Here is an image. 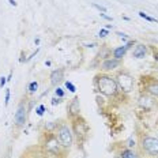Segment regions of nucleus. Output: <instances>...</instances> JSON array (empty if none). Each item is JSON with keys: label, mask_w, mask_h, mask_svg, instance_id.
<instances>
[{"label": "nucleus", "mask_w": 158, "mask_h": 158, "mask_svg": "<svg viewBox=\"0 0 158 158\" xmlns=\"http://www.w3.org/2000/svg\"><path fill=\"white\" fill-rule=\"evenodd\" d=\"M67 113L72 120L81 116V102H79V98L78 97H74L71 100V102L68 104L67 106Z\"/></svg>", "instance_id": "6e6552de"}, {"label": "nucleus", "mask_w": 158, "mask_h": 158, "mask_svg": "<svg viewBox=\"0 0 158 158\" xmlns=\"http://www.w3.org/2000/svg\"><path fill=\"white\" fill-rule=\"evenodd\" d=\"M44 128L48 132H53V131H56V128H57V123H55V121H48L44 126Z\"/></svg>", "instance_id": "2eb2a0df"}, {"label": "nucleus", "mask_w": 158, "mask_h": 158, "mask_svg": "<svg viewBox=\"0 0 158 158\" xmlns=\"http://www.w3.org/2000/svg\"><path fill=\"white\" fill-rule=\"evenodd\" d=\"M64 86H65V89H68V91H71V93H75V91H77V86L70 81H65Z\"/></svg>", "instance_id": "a211bd4d"}, {"label": "nucleus", "mask_w": 158, "mask_h": 158, "mask_svg": "<svg viewBox=\"0 0 158 158\" xmlns=\"http://www.w3.org/2000/svg\"><path fill=\"white\" fill-rule=\"evenodd\" d=\"M127 143H128V144H127L128 149H134V147H135V139H134V138H130Z\"/></svg>", "instance_id": "393cba45"}, {"label": "nucleus", "mask_w": 158, "mask_h": 158, "mask_svg": "<svg viewBox=\"0 0 158 158\" xmlns=\"http://www.w3.org/2000/svg\"><path fill=\"white\" fill-rule=\"evenodd\" d=\"M100 16H101V18H104L105 21H113V19H112V16L106 15V14H105V12H100Z\"/></svg>", "instance_id": "c85d7f7f"}, {"label": "nucleus", "mask_w": 158, "mask_h": 158, "mask_svg": "<svg viewBox=\"0 0 158 158\" xmlns=\"http://www.w3.org/2000/svg\"><path fill=\"white\" fill-rule=\"evenodd\" d=\"M72 132H74V138L78 139V142H83V140L87 138L89 126L83 118H81V116L74 118V123H72Z\"/></svg>", "instance_id": "20e7f679"}, {"label": "nucleus", "mask_w": 158, "mask_h": 158, "mask_svg": "<svg viewBox=\"0 0 158 158\" xmlns=\"http://www.w3.org/2000/svg\"><path fill=\"white\" fill-rule=\"evenodd\" d=\"M93 47H95V44H94V42H90V44H86V48H93Z\"/></svg>", "instance_id": "473e14b6"}, {"label": "nucleus", "mask_w": 158, "mask_h": 158, "mask_svg": "<svg viewBox=\"0 0 158 158\" xmlns=\"http://www.w3.org/2000/svg\"><path fill=\"white\" fill-rule=\"evenodd\" d=\"M63 77H64V70L63 68H57V70L52 71L51 72V85L52 86H57L61 81H63Z\"/></svg>", "instance_id": "9d476101"}, {"label": "nucleus", "mask_w": 158, "mask_h": 158, "mask_svg": "<svg viewBox=\"0 0 158 158\" xmlns=\"http://www.w3.org/2000/svg\"><path fill=\"white\" fill-rule=\"evenodd\" d=\"M138 14H139V16L140 18H143V19H146V21H149V22H156V23H158V21L156 18H153V16H149L146 14V12H143V11H139L138 12Z\"/></svg>", "instance_id": "f3484780"}, {"label": "nucleus", "mask_w": 158, "mask_h": 158, "mask_svg": "<svg viewBox=\"0 0 158 158\" xmlns=\"http://www.w3.org/2000/svg\"><path fill=\"white\" fill-rule=\"evenodd\" d=\"M49 158H59V157H55V156H51V157H49Z\"/></svg>", "instance_id": "4c0bfd02"}, {"label": "nucleus", "mask_w": 158, "mask_h": 158, "mask_svg": "<svg viewBox=\"0 0 158 158\" xmlns=\"http://www.w3.org/2000/svg\"><path fill=\"white\" fill-rule=\"evenodd\" d=\"M105 29H106V30H110V29H113V26H112V25H106V27H105Z\"/></svg>", "instance_id": "c9c22d12"}, {"label": "nucleus", "mask_w": 158, "mask_h": 158, "mask_svg": "<svg viewBox=\"0 0 158 158\" xmlns=\"http://www.w3.org/2000/svg\"><path fill=\"white\" fill-rule=\"evenodd\" d=\"M55 134L64 149H70L72 144H74V132H72V128L68 124L61 123L60 126H57Z\"/></svg>", "instance_id": "7ed1b4c3"}, {"label": "nucleus", "mask_w": 158, "mask_h": 158, "mask_svg": "<svg viewBox=\"0 0 158 158\" xmlns=\"http://www.w3.org/2000/svg\"><path fill=\"white\" fill-rule=\"evenodd\" d=\"M11 78H12V70L10 71V74H8V77H7V82L11 81Z\"/></svg>", "instance_id": "2f4dec72"}, {"label": "nucleus", "mask_w": 158, "mask_h": 158, "mask_svg": "<svg viewBox=\"0 0 158 158\" xmlns=\"http://www.w3.org/2000/svg\"><path fill=\"white\" fill-rule=\"evenodd\" d=\"M51 64H52L51 60H47V61H45V65H47V67H51Z\"/></svg>", "instance_id": "72a5a7b5"}, {"label": "nucleus", "mask_w": 158, "mask_h": 158, "mask_svg": "<svg viewBox=\"0 0 158 158\" xmlns=\"http://www.w3.org/2000/svg\"><path fill=\"white\" fill-rule=\"evenodd\" d=\"M95 90L105 97H116L118 93V86L116 78L108 74H100L95 77Z\"/></svg>", "instance_id": "f257e3e1"}, {"label": "nucleus", "mask_w": 158, "mask_h": 158, "mask_svg": "<svg viewBox=\"0 0 158 158\" xmlns=\"http://www.w3.org/2000/svg\"><path fill=\"white\" fill-rule=\"evenodd\" d=\"M45 110H47V108H45V105H38V106L35 108V113H37L40 117H41V116H44Z\"/></svg>", "instance_id": "6ab92c4d"}, {"label": "nucleus", "mask_w": 158, "mask_h": 158, "mask_svg": "<svg viewBox=\"0 0 158 158\" xmlns=\"http://www.w3.org/2000/svg\"><path fill=\"white\" fill-rule=\"evenodd\" d=\"M38 51H40V49L37 48V49H35V52H33V53L30 55V57H27V60H31V59H33V57H34V56H35V55H37V53H38Z\"/></svg>", "instance_id": "c756f323"}, {"label": "nucleus", "mask_w": 158, "mask_h": 158, "mask_svg": "<svg viewBox=\"0 0 158 158\" xmlns=\"http://www.w3.org/2000/svg\"><path fill=\"white\" fill-rule=\"evenodd\" d=\"M120 64H121V60H117L114 57H108V59H104V61L101 63L100 67L102 71H113L117 67H120Z\"/></svg>", "instance_id": "1a4fd4ad"}, {"label": "nucleus", "mask_w": 158, "mask_h": 158, "mask_svg": "<svg viewBox=\"0 0 158 158\" xmlns=\"http://www.w3.org/2000/svg\"><path fill=\"white\" fill-rule=\"evenodd\" d=\"M55 95H56V97H59V98H64L65 91H64L61 87H56V90H55Z\"/></svg>", "instance_id": "aec40b11"}, {"label": "nucleus", "mask_w": 158, "mask_h": 158, "mask_svg": "<svg viewBox=\"0 0 158 158\" xmlns=\"http://www.w3.org/2000/svg\"><path fill=\"white\" fill-rule=\"evenodd\" d=\"M140 147L147 156L158 157V138L143 136L142 140H140Z\"/></svg>", "instance_id": "423d86ee"}, {"label": "nucleus", "mask_w": 158, "mask_h": 158, "mask_svg": "<svg viewBox=\"0 0 158 158\" xmlns=\"http://www.w3.org/2000/svg\"><path fill=\"white\" fill-rule=\"evenodd\" d=\"M128 49L126 48V45H121V47H117L114 48L113 51H112V55H113L114 59H117V60H123V57L126 56Z\"/></svg>", "instance_id": "f8f14e48"}, {"label": "nucleus", "mask_w": 158, "mask_h": 158, "mask_svg": "<svg viewBox=\"0 0 158 158\" xmlns=\"http://www.w3.org/2000/svg\"><path fill=\"white\" fill-rule=\"evenodd\" d=\"M146 91L153 97L158 98V81H151L149 85H146Z\"/></svg>", "instance_id": "ddd939ff"}, {"label": "nucleus", "mask_w": 158, "mask_h": 158, "mask_svg": "<svg viewBox=\"0 0 158 158\" xmlns=\"http://www.w3.org/2000/svg\"><path fill=\"white\" fill-rule=\"evenodd\" d=\"M7 83V78L6 77H0V89H3Z\"/></svg>", "instance_id": "a878e982"}, {"label": "nucleus", "mask_w": 158, "mask_h": 158, "mask_svg": "<svg viewBox=\"0 0 158 158\" xmlns=\"http://www.w3.org/2000/svg\"><path fill=\"white\" fill-rule=\"evenodd\" d=\"M51 101H52V105H59V104L61 102V98H59V97H56V95H55V97L52 98Z\"/></svg>", "instance_id": "cd10ccee"}, {"label": "nucleus", "mask_w": 158, "mask_h": 158, "mask_svg": "<svg viewBox=\"0 0 158 158\" xmlns=\"http://www.w3.org/2000/svg\"><path fill=\"white\" fill-rule=\"evenodd\" d=\"M42 147H44L45 153H48L49 156H55V157H60L63 154V151L65 150L61 146L60 140L57 139L56 134L53 132H48L45 134L44 139H42Z\"/></svg>", "instance_id": "f03ea898"}, {"label": "nucleus", "mask_w": 158, "mask_h": 158, "mask_svg": "<svg viewBox=\"0 0 158 158\" xmlns=\"http://www.w3.org/2000/svg\"><path fill=\"white\" fill-rule=\"evenodd\" d=\"M108 34H109V30H106V29H101V30L98 31V37L100 38H105Z\"/></svg>", "instance_id": "5701e85b"}, {"label": "nucleus", "mask_w": 158, "mask_h": 158, "mask_svg": "<svg viewBox=\"0 0 158 158\" xmlns=\"http://www.w3.org/2000/svg\"><path fill=\"white\" fill-rule=\"evenodd\" d=\"M10 97H11V91H10V89H7L6 90V98H4V104H6V106L10 104Z\"/></svg>", "instance_id": "b1692460"}, {"label": "nucleus", "mask_w": 158, "mask_h": 158, "mask_svg": "<svg viewBox=\"0 0 158 158\" xmlns=\"http://www.w3.org/2000/svg\"><path fill=\"white\" fill-rule=\"evenodd\" d=\"M34 44H35V45H37V47H38V45H40V38H38V37H37V38H35V40H34Z\"/></svg>", "instance_id": "f704fd0d"}, {"label": "nucleus", "mask_w": 158, "mask_h": 158, "mask_svg": "<svg viewBox=\"0 0 158 158\" xmlns=\"http://www.w3.org/2000/svg\"><path fill=\"white\" fill-rule=\"evenodd\" d=\"M120 158H138V154L132 149H124L120 153Z\"/></svg>", "instance_id": "4468645a"}, {"label": "nucleus", "mask_w": 158, "mask_h": 158, "mask_svg": "<svg viewBox=\"0 0 158 158\" xmlns=\"http://www.w3.org/2000/svg\"><path fill=\"white\" fill-rule=\"evenodd\" d=\"M27 106H26V101H22L16 108V112L14 114V121L16 127H23L27 120Z\"/></svg>", "instance_id": "0eeeda50"}, {"label": "nucleus", "mask_w": 158, "mask_h": 158, "mask_svg": "<svg viewBox=\"0 0 158 158\" xmlns=\"http://www.w3.org/2000/svg\"><path fill=\"white\" fill-rule=\"evenodd\" d=\"M147 55V47L144 44H135L132 49V57L135 59H144Z\"/></svg>", "instance_id": "9b49d317"}, {"label": "nucleus", "mask_w": 158, "mask_h": 158, "mask_svg": "<svg viewBox=\"0 0 158 158\" xmlns=\"http://www.w3.org/2000/svg\"><path fill=\"white\" fill-rule=\"evenodd\" d=\"M8 3H10V6H12V7H16V6H18V3H16L15 0H8Z\"/></svg>", "instance_id": "7c9ffc66"}, {"label": "nucleus", "mask_w": 158, "mask_h": 158, "mask_svg": "<svg viewBox=\"0 0 158 158\" xmlns=\"http://www.w3.org/2000/svg\"><path fill=\"white\" fill-rule=\"evenodd\" d=\"M116 35H118V38H121L124 42H128L130 40H128V35L126 33H121V31H116Z\"/></svg>", "instance_id": "4be33fe9"}, {"label": "nucleus", "mask_w": 158, "mask_h": 158, "mask_svg": "<svg viewBox=\"0 0 158 158\" xmlns=\"http://www.w3.org/2000/svg\"><path fill=\"white\" fill-rule=\"evenodd\" d=\"M154 59H156V60H158V52H154Z\"/></svg>", "instance_id": "e433bc0d"}, {"label": "nucleus", "mask_w": 158, "mask_h": 158, "mask_svg": "<svg viewBox=\"0 0 158 158\" xmlns=\"http://www.w3.org/2000/svg\"><path fill=\"white\" fill-rule=\"evenodd\" d=\"M91 6H93V7H94L95 10H98V11H100V12H106V11H108V8L105 7V6L97 4V3H93V4H91Z\"/></svg>", "instance_id": "412c9836"}, {"label": "nucleus", "mask_w": 158, "mask_h": 158, "mask_svg": "<svg viewBox=\"0 0 158 158\" xmlns=\"http://www.w3.org/2000/svg\"><path fill=\"white\" fill-rule=\"evenodd\" d=\"M27 90H29V93L30 94H34L35 91L38 90V82H35V81H33L29 83V86H27Z\"/></svg>", "instance_id": "dca6fc26"}, {"label": "nucleus", "mask_w": 158, "mask_h": 158, "mask_svg": "<svg viewBox=\"0 0 158 158\" xmlns=\"http://www.w3.org/2000/svg\"><path fill=\"white\" fill-rule=\"evenodd\" d=\"M116 82L118 90H121L123 93H131L134 90V85H135V79L132 75H130L128 72H118L116 77Z\"/></svg>", "instance_id": "39448f33"}, {"label": "nucleus", "mask_w": 158, "mask_h": 158, "mask_svg": "<svg viewBox=\"0 0 158 158\" xmlns=\"http://www.w3.org/2000/svg\"><path fill=\"white\" fill-rule=\"evenodd\" d=\"M135 44H136V42L132 41V40H130V41L126 42V44H124V45H126V48H127V49H131L132 47H135Z\"/></svg>", "instance_id": "bb28decb"}]
</instances>
